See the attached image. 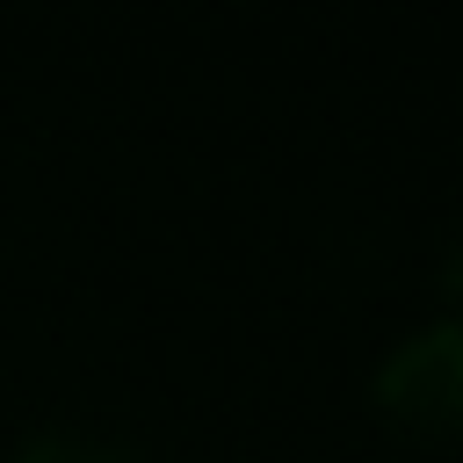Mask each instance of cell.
<instances>
[{
    "label": "cell",
    "instance_id": "2",
    "mask_svg": "<svg viewBox=\"0 0 463 463\" xmlns=\"http://www.w3.org/2000/svg\"><path fill=\"white\" fill-rule=\"evenodd\" d=\"M14 463H137V456L116 441H94V434H36Z\"/></svg>",
    "mask_w": 463,
    "mask_h": 463
},
{
    "label": "cell",
    "instance_id": "1",
    "mask_svg": "<svg viewBox=\"0 0 463 463\" xmlns=\"http://www.w3.org/2000/svg\"><path fill=\"white\" fill-rule=\"evenodd\" d=\"M376 405L398 434L449 441L463 420V333L449 318H434L412 340H398L376 369Z\"/></svg>",
    "mask_w": 463,
    "mask_h": 463
}]
</instances>
